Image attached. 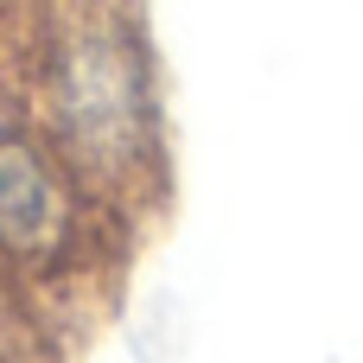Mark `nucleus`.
<instances>
[{"label":"nucleus","mask_w":363,"mask_h":363,"mask_svg":"<svg viewBox=\"0 0 363 363\" xmlns=\"http://www.w3.org/2000/svg\"><path fill=\"white\" fill-rule=\"evenodd\" d=\"M0 102L128 223L166 198V77L140 0H57L13 26Z\"/></svg>","instance_id":"f257e3e1"},{"label":"nucleus","mask_w":363,"mask_h":363,"mask_svg":"<svg viewBox=\"0 0 363 363\" xmlns=\"http://www.w3.org/2000/svg\"><path fill=\"white\" fill-rule=\"evenodd\" d=\"M134 223L102 204L45 134L0 102V306H64L115 268V236Z\"/></svg>","instance_id":"f03ea898"},{"label":"nucleus","mask_w":363,"mask_h":363,"mask_svg":"<svg viewBox=\"0 0 363 363\" xmlns=\"http://www.w3.org/2000/svg\"><path fill=\"white\" fill-rule=\"evenodd\" d=\"M45 6H57V0H0V26L13 32V26H26V19H38Z\"/></svg>","instance_id":"7ed1b4c3"},{"label":"nucleus","mask_w":363,"mask_h":363,"mask_svg":"<svg viewBox=\"0 0 363 363\" xmlns=\"http://www.w3.org/2000/svg\"><path fill=\"white\" fill-rule=\"evenodd\" d=\"M6 38H13V32L0 26V83H6Z\"/></svg>","instance_id":"20e7f679"}]
</instances>
